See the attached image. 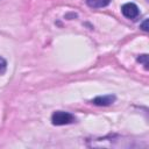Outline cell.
<instances>
[{"label": "cell", "mask_w": 149, "mask_h": 149, "mask_svg": "<svg viewBox=\"0 0 149 149\" xmlns=\"http://www.w3.org/2000/svg\"><path fill=\"white\" fill-rule=\"evenodd\" d=\"M76 118L69 113V112H63V111H57L52 114L51 116V122L55 126H63V125H69L74 122Z\"/></svg>", "instance_id": "6da1fadb"}, {"label": "cell", "mask_w": 149, "mask_h": 149, "mask_svg": "<svg viewBox=\"0 0 149 149\" xmlns=\"http://www.w3.org/2000/svg\"><path fill=\"white\" fill-rule=\"evenodd\" d=\"M121 12L123 14L125 17L127 19H135L139 16L140 14V10H139V7L133 3V2H127L125 3L122 7H121Z\"/></svg>", "instance_id": "7a4b0ae2"}, {"label": "cell", "mask_w": 149, "mask_h": 149, "mask_svg": "<svg viewBox=\"0 0 149 149\" xmlns=\"http://www.w3.org/2000/svg\"><path fill=\"white\" fill-rule=\"evenodd\" d=\"M115 101V95L113 94H107V95H99L95 97L92 102L97 106H109L111 104H113Z\"/></svg>", "instance_id": "3957f363"}, {"label": "cell", "mask_w": 149, "mask_h": 149, "mask_svg": "<svg viewBox=\"0 0 149 149\" xmlns=\"http://www.w3.org/2000/svg\"><path fill=\"white\" fill-rule=\"evenodd\" d=\"M87 5L91 8H101V7H106L111 0H86Z\"/></svg>", "instance_id": "277c9868"}, {"label": "cell", "mask_w": 149, "mask_h": 149, "mask_svg": "<svg viewBox=\"0 0 149 149\" xmlns=\"http://www.w3.org/2000/svg\"><path fill=\"white\" fill-rule=\"evenodd\" d=\"M137 62L143 63L144 68L148 69V55H141L140 57H137Z\"/></svg>", "instance_id": "5b68a950"}, {"label": "cell", "mask_w": 149, "mask_h": 149, "mask_svg": "<svg viewBox=\"0 0 149 149\" xmlns=\"http://www.w3.org/2000/svg\"><path fill=\"white\" fill-rule=\"evenodd\" d=\"M6 69H7V63H6V61H5L2 57H0V73H1V74L5 73Z\"/></svg>", "instance_id": "8992f818"}, {"label": "cell", "mask_w": 149, "mask_h": 149, "mask_svg": "<svg viewBox=\"0 0 149 149\" xmlns=\"http://www.w3.org/2000/svg\"><path fill=\"white\" fill-rule=\"evenodd\" d=\"M141 28H142L144 31H148V28H149V27H148V20H144V22L141 24Z\"/></svg>", "instance_id": "52a82bcc"}]
</instances>
